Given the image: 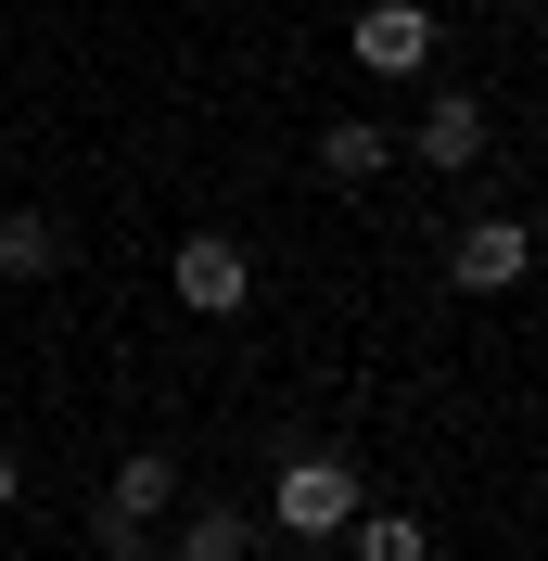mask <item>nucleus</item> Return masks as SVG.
<instances>
[{
    "label": "nucleus",
    "mask_w": 548,
    "mask_h": 561,
    "mask_svg": "<svg viewBox=\"0 0 548 561\" xmlns=\"http://www.w3.org/2000/svg\"><path fill=\"white\" fill-rule=\"evenodd\" d=\"M179 561H255V511H192L179 524Z\"/></svg>",
    "instance_id": "9d476101"
},
{
    "label": "nucleus",
    "mask_w": 548,
    "mask_h": 561,
    "mask_svg": "<svg viewBox=\"0 0 548 561\" xmlns=\"http://www.w3.org/2000/svg\"><path fill=\"white\" fill-rule=\"evenodd\" d=\"M409 153H421V167H472V153H484V103H472V90H446V103L421 115Z\"/></svg>",
    "instance_id": "423d86ee"
},
{
    "label": "nucleus",
    "mask_w": 548,
    "mask_h": 561,
    "mask_svg": "<svg viewBox=\"0 0 548 561\" xmlns=\"http://www.w3.org/2000/svg\"><path fill=\"white\" fill-rule=\"evenodd\" d=\"M13 485H26V472H13V447H0V511H13Z\"/></svg>",
    "instance_id": "9b49d317"
},
{
    "label": "nucleus",
    "mask_w": 548,
    "mask_h": 561,
    "mask_svg": "<svg viewBox=\"0 0 548 561\" xmlns=\"http://www.w3.org/2000/svg\"><path fill=\"white\" fill-rule=\"evenodd\" d=\"M52 268H65V230H52L38 205H13L0 217V280H52Z\"/></svg>",
    "instance_id": "0eeeda50"
},
{
    "label": "nucleus",
    "mask_w": 548,
    "mask_h": 561,
    "mask_svg": "<svg viewBox=\"0 0 548 561\" xmlns=\"http://www.w3.org/2000/svg\"><path fill=\"white\" fill-rule=\"evenodd\" d=\"M167 497H179L167 447H128V459H115V485H103V524H90V536H103L115 561H140V536H153V511H167Z\"/></svg>",
    "instance_id": "f03ea898"
},
{
    "label": "nucleus",
    "mask_w": 548,
    "mask_h": 561,
    "mask_svg": "<svg viewBox=\"0 0 548 561\" xmlns=\"http://www.w3.org/2000/svg\"><path fill=\"white\" fill-rule=\"evenodd\" d=\"M167 280H179V307H192V319H230L242 294H255V255H242L230 230H192V243L167 255Z\"/></svg>",
    "instance_id": "7ed1b4c3"
},
{
    "label": "nucleus",
    "mask_w": 548,
    "mask_h": 561,
    "mask_svg": "<svg viewBox=\"0 0 548 561\" xmlns=\"http://www.w3.org/2000/svg\"><path fill=\"white\" fill-rule=\"evenodd\" d=\"M269 524H281V536H344V524H357V459H332V447L281 459V485H269Z\"/></svg>",
    "instance_id": "f257e3e1"
},
{
    "label": "nucleus",
    "mask_w": 548,
    "mask_h": 561,
    "mask_svg": "<svg viewBox=\"0 0 548 561\" xmlns=\"http://www.w3.org/2000/svg\"><path fill=\"white\" fill-rule=\"evenodd\" d=\"M344 549H357V561H434V536H421L409 511H357V524H344Z\"/></svg>",
    "instance_id": "1a4fd4ad"
},
{
    "label": "nucleus",
    "mask_w": 548,
    "mask_h": 561,
    "mask_svg": "<svg viewBox=\"0 0 548 561\" xmlns=\"http://www.w3.org/2000/svg\"><path fill=\"white\" fill-rule=\"evenodd\" d=\"M383 167H396V128H370V115L319 128V179H383Z\"/></svg>",
    "instance_id": "6e6552de"
},
{
    "label": "nucleus",
    "mask_w": 548,
    "mask_h": 561,
    "mask_svg": "<svg viewBox=\"0 0 548 561\" xmlns=\"http://www.w3.org/2000/svg\"><path fill=\"white\" fill-rule=\"evenodd\" d=\"M523 255H536V230H523V217H472V230L446 243V280H459V294H511Z\"/></svg>",
    "instance_id": "39448f33"
},
{
    "label": "nucleus",
    "mask_w": 548,
    "mask_h": 561,
    "mask_svg": "<svg viewBox=\"0 0 548 561\" xmlns=\"http://www.w3.org/2000/svg\"><path fill=\"white\" fill-rule=\"evenodd\" d=\"M344 51H357L370 77H421V65H434V13H421V0H370Z\"/></svg>",
    "instance_id": "20e7f679"
}]
</instances>
